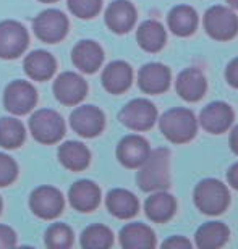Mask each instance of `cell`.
<instances>
[{"label":"cell","instance_id":"obj_1","mask_svg":"<svg viewBox=\"0 0 238 249\" xmlns=\"http://www.w3.org/2000/svg\"><path fill=\"white\" fill-rule=\"evenodd\" d=\"M143 191H162L170 186V152L165 147L151 151L136 175Z\"/></svg>","mask_w":238,"mask_h":249},{"label":"cell","instance_id":"obj_2","mask_svg":"<svg viewBox=\"0 0 238 249\" xmlns=\"http://www.w3.org/2000/svg\"><path fill=\"white\" fill-rule=\"evenodd\" d=\"M162 134L173 144H185L196 136L198 122L190 108L175 107L167 110L159 120Z\"/></svg>","mask_w":238,"mask_h":249},{"label":"cell","instance_id":"obj_3","mask_svg":"<svg viewBox=\"0 0 238 249\" xmlns=\"http://www.w3.org/2000/svg\"><path fill=\"white\" fill-rule=\"evenodd\" d=\"M67 126L63 117L52 108H39L29 118V133L37 142L51 146L62 141Z\"/></svg>","mask_w":238,"mask_h":249},{"label":"cell","instance_id":"obj_4","mask_svg":"<svg viewBox=\"0 0 238 249\" xmlns=\"http://www.w3.org/2000/svg\"><path fill=\"white\" fill-rule=\"evenodd\" d=\"M193 197L196 207L206 215H219L230 204L229 189L224 183L214 178H206L198 183Z\"/></svg>","mask_w":238,"mask_h":249},{"label":"cell","instance_id":"obj_5","mask_svg":"<svg viewBox=\"0 0 238 249\" xmlns=\"http://www.w3.org/2000/svg\"><path fill=\"white\" fill-rule=\"evenodd\" d=\"M68 23L67 15L62 10L49 8L44 10L33 19V31L39 41L46 44H58L67 37Z\"/></svg>","mask_w":238,"mask_h":249},{"label":"cell","instance_id":"obj_6","mask_svg":"<svg viewBox=\"0 0 238 249\" xmlns=\"http://www.w3.org/2000/svg\"><path fill=\"white\" fill-rule=\"evenodd\" d=\"M29 209L42 220H54L65 209V197L55 186H37L29 194Z\"/></svg>","mask_w":238,"mask_h":249},{"label":"cell","instance_id":"obj_7","mask_svg":"<svg viewBox=\"0 0 238 249\" xmlns=\"http://www.w3.org/2000/svg\"><path fill=\"white\" fill-rule=\"evenodd\" d=\"M37 91L29 81L15 79L3 91V107L12 115H26L36 107Z\"/></svg>","mask_w":238,"mask_h":249},{"label":"cell","instance_id":"obj_8","mask_svg":"<svg viewBox=\"0 0 238 249\" xmlns=\"http://www.w3.org/2000/svg\"><path fill=\"white\" fill-rule=\"evenodd\" d=\"M29 46L28 29L15 19L0 21V58L13 60L23 55Z\"/></svg>","mask_w":238,"mask_h":249},{"label":"cell","instance_id":"obj_9","mask_svg":"<svg viewBox=\"0 0 238 249\" xmlns=\"http://www.w3.org/2000/svg\"><path fill=\"white\" fill-rule=\"evenodd\" d=\"M118 120L133 131H147L157 120V108L147 99H133L120 110Z\"/></svg>","mask_w":238,"mask_h":249},{"label":"cell","instance_id":"obj_10","mask_svg":"<svg viewBox=\"0 0 238 249\" xmlns=\"http://www.w3.org/2000/svg\"><path fill=\"white\" fill-rule=\"evenodd\" d=\"M204 29L216 41H230L238 33V17L230 8L216 5L204 15Z\"/></svg>","mask_w":238,"mask_h":249},{"label":"cell","instance_id":"obj_11","mask_svg":"<svg viewBox=\"0 0 238 249\" xmlns=\"http://www.w3.org/2000/svg\"><path fill=\"white\" fill-rule=\"evenodd\" d=\"M54 96L67 107L78 106L88 94V83L79 73L63 71L54 81Z\"/></svg>","mask_w":238,"mask_h":249},{"label":"cell","instance_id":"obj_12","mask_svg":"<svg viewBox=\"0 0 238 249\" xmlns=\"http://www.w3.org/2000/svg\"><path fill=\"white\" fill-rule=\"evenodd\" d=\"M70 126L81 138H96L106 128V115L99 107L79 106L70 115Z\"/></svg>","mask_w":238,"mask_h":249},{"label":"cell","instance_id":"obj_13","mask_svg":"<svg viewBox=\"0 0 238 249\" xmlns=\"http://www.w3.org/2000/svg\"><path fill=\"white\" fill-rule=\"evenodd\" d=\"M149 142L140 134H128L117 146V159L127 168H140L149 156Z\"/></svg>","mask_w":238,"mask_h":249},{"label":"cell","instance_id":"obj_14","mask_svg":"<svg viewBox=\"0 0 238 249\" xmlns=\"http://www.w3.org/2000/svg\"><path fill=\"white\" fill-rule=\"evenodd\" d=\"M200 123L207 133L222 134L234 123V110L229 104L217 101L211 102L200 113Z\"/></svg>","mask_w":238,"mask_h":249},{"label":"cell","instance_id":"obj_15","mask_svg":"<svg viewBox=\"0 0 238 249\" xmlns=\"http://www.w3.org/2000/svg\"><path fill=\"white\" fill-rule=\"evenodd\" d=\"M68 201L78 212H92L101 204V188L91 180H78L68 189Z\"/></svg>","mask_w":238,"mask_h":249},{"label":"cell","instance_id":"obj_16","mask_svg":"<svg viewBox=\"0 0 238 249\" xmlns=\"http://www.w3.org/2000/svg\"><path fill=\"white\" fill-rule=\"evenodd\" d=\"M104 62V51L96 41L91 39H83L79 41L72 51V63L81 73L92 74L102 67Z\"/></svg>","mask_w":238,"mask_h":249},{"label":"cell","instance_id":"obj_17","mask_svg":"<svg viewBox=\"0 0 238 249\" xmlns=\"http://www.w3.org/2000/svg\"><path fill=\"white\" fill-rule=\"evenodd\" d=\"M104 19L112 33L127 34L136 23V8L128 0H113L106 10Z\"/></svg>","mask_w":238,"mask_h":249},{"label":"cell","instance_id":"obj_18","mask_svg":"<svg viewBox=\"0 0 238 249\" xmlns=\"http://www.w3.org/2000/svg\"><path fill=\"white\" fill-rule=\"evenodd\" d=\"M138 86L146 94L165 92L170 86V70L157 62L146 63L138 73Z\"/></svg>","mask_w":238,"mask_h":249},{"label":"cell","instance_id":"obj_19","mask_svg":"<svg viewBox=\"0 0 238 249\" xmlns=\"http://www.w3.org/2000/svg\"><path fill=\"white\" fill-rule=\"evenodd\" d=\"M102 86L110 94H123L128 91L133 83V70L127 62L115 60L104 68L101 76Z\"/></svg>","mask_w":238,"mask_h":249},{"label":"cell","instance_id":"obj_20","mask_svg":"<svg viewBox=\"0 0 238 249\" xmlns=\"http://www.w3.org/2000/svg\"><path fill=\"white\" fill-rule=\"evenodd\" d=\"M175 89L182 99H185L188 102H198L206 94L207 83L201 70L185 68L177 76Z\"/></svg>","mask_w":238,"mask_h":249},{"label":"cell","instance_id":"obj_21","mask_svg":"<svg viewBox=\"0 0 238 249\" xmlns=\"http://www.w3.org/2000/svg\"><path fill=\"white\" fill-rule=\"evenodd\" d=\"M24 73L33 81H47L54 76L57 70V62L51 52L47 51H33L24 57L23 62Z\"/></svg>","mask_w":238,"mask_h":249},{"label":"cell","instance_id":"obj_22","mask_svg":"<svg viewBox=\"0 0 238 249\" xmlns=\"http://www.w3.org/2000/svg\"><path fill=\"white\" fill-rule=\"evenodd\" d=\"M107 211L112 213L113 217L120 218V220H127V218L135 217L138 211H140V202L138 197L128 189L115 188L109 191L106 197Z\"/></svg>","mask_w":238,"mask_h":249},{"label":"cell","instance_id":"obj_23","mask_svg":"<svg viewBox=\"0 0 238 249\" xmlns=\"http://www.w3.org/2000/svg\"><path fill=\"white\" fill-rule=\"evenodd\" d=\"M58 160L67 170L70 172H83L91 163V152L86 144L79 141H65L58 146Z\"/></svg>","mask_w":238,"mask_h":249},{"label":"cell","instance_id":"obj_24","mask_svg":"<svg viewBox=\"0 0 238 249\" xmlns=\"http://www.w3.org/2000/svg\"><path fill=\"white\" fill-rule=\"evenodd\" d=\"M120 245L125 249H151L156 248V235L151 227L135 222L120 230Z\"/></svg>","mask_w":238,"mask_h":249},{"label":"cell","instance_id":"obj_25","mask_svg":"<svg viewBox=\"0 0 238 249\" xmlns=\"http://www.w3.org/2000/svg\"><path fill=\"white\" fill-rule=\"evenodd\" d=\"M145 211L149 220L156 223H165L175 215L177 202L172 194L162 191H156L151 194L145 202Z\"/></svg>","mask_w":238,"mask_h":249},{"label":"cell","instance_id":"obj_26","mask_svg":"<svg viewBox=\"0 0 238 249\" xmlns=\"http://www.w3.org/2000/svg\"><path fill=\"white\" fill-rule=\"evenodd\" d=\"M167 23L173 34L180 37H186L196 31L198 13L195 8L188 7V5H177L168 12Z\"/></svg>","mask_w":238,"mask_h":249},{"label":"cell","instance_id":"obj_27","mask_svg":"<svg viewBox=\"0 0 238 249\" xmlns=\"http://www.w3.org/2000/svg\"><path fill=\"white\" fill-rule=\"evenodd\" d=\"M136 41L143 51L156 53L165 46L167 33L159 21H156V19H147V21L141 23L140 28H138Z\"/></svg>","mask_w":238,"mask_h":249},{"label":"cell","instance_id":"obj_28","mask_svg":"<svg viewBox=\"0 0 238 249\" xmlns=\"http://www.w3.org/2000/svg\"><path fill=\"white\" fill-rule=\"evenodd\" d=\"M230 231L229 227L222 222H207L198 228L195 241L196 246L201 249H216L222 248L229 241Z\"/></svg>","mask_w":238,"mask_h":249},{"label":"cell","instance_id":"obj_29","mask_svg":"<svg viewBox=\"0 0 238 249\" xmlns=\"http://www.w3.org/2000/svg\"><path fill=\"white\" fill-rule=\"evenodd\" d=\"M26 139V128L21 120L15 117L0 118V147L18 149Z\"/></svg>","mask_w":238,"mask_h":249},{"label":"cell","instance_id":"obj_30","mask_svg":"<svg viewBox=\"0 0 238 249\" xmlns=\"http://www.w3.org/2000/svg\"><path fill=\"white\" fill-rule=\"evenodd\" d=\"M79 245L84 249H107L113 245V233L109 227L94 223L83 230Z\"/></svg>","mask_w":238,"mask_h":249},{"label":"cell","instance_id":"obj_31","mask_svg":"<svg viewBox=\"0 0 238 249\" xmlns=\"http://www.w3.org/2000/svg\"><path fill=\"white\" fill-rule=\"evenodd\" d=\"M44 240H46V246L49 249H68L75 243V235H73L72 227H68L63 222H57L52 223L46 230Z\"/></svg>","mask_w":238,"mask_h":249},{"label":"cell","instance_id":"obj_32","mask_svg":"<svg viewBox=\"0 0 238 249\" xmlns=\"http://www.w3.org/2000/svg\"><path fill=\"white\" fill-rule=\"evenodd\" d=\"M68 10L81 19L94 18L101 12L102 0H67Z\"/></svg>","mask_w":238,"mask_h":249},{"label":"cell","instance_id":"obj_33","mask_svg":"<svg viewBox=\"0 0 238 249\" xmlns=\"http://www.w3.org/2000/svg\"><path fill=\"white\" fill-rule=\"evenodd\" d=\"M18 177V163L8 154L0 152V188L10 186Z\"/></svg>","mask_w":238,"mask_h":249},{"label":"cell","instance_id":"obj_34","mask_svg":"<svg viewBox=\"0 0 238 249\" xmlns=\"http://www.w3.org/2000/svg\"><path fill=\"white\" fill-rule=\"evenodd\" d=\"M17 246V233L12 227L0 223V249H10Z\"/></svg>","mask_w":238,"mask_h":249},{"label":"cell","instance_id":"obj_35","mask_svg":"<svg viewBox=\"0 0 238 249\" xmlns=\"http://www.w3.org/2000/svg\"><path fill=\"white\" fill-rule=\"evenodd\" d=\"M225 78H227V83H229L230 86H234V88L238 89V57L234 58V60L227 65Z\"/></svg>","mask_w":238,"mask_h":249},{"label":"cell","instance_id":"obj_36","mask_svg":"<svg viewBox=\"0 0 238 249\" xmlns=\"http://www.w3.org/2000/svg\"><path fill=\"white\" fill-rule=\"evenodd\" d=\"M164 246L165 248H177V249H190L191 243L186 240L185 236H172L168 240L164 241Z\"/></svg>","mask_w":238,"mask_h":249},{"label":"cell","instance_id":"obj_37","mask_svg":"<svg viewBox=\"0 0 238 249\" xmlns=\"http://www.w3.org/2000/svg\"><path fill=\"white\" fill-rule=\"evenodd\" d=\"M227 180H229V185L238 191V162L229 168V172H227Z\"/></svg>","mask_w":238,"mask_h":249},{"label":"cell","instance_id":"obj_38","mask_svg":"<svg viewBox=\"0 0 238 249\" xmlns=\"http://www.w3.org/2000/svg\"><path fill=\"white\" fill-rule=\"evenodd\" d=\"M230 147L238 156V126H235L230 133Z\"/></svg>","mask_w":238,"mask_h":249},{"label":"cell","instance_id":"obj_39","mask_svg":"<svg viewBox=\"0 0 238 249\" xmlns=\"http://www.w3.org/2000/svg\"><path fill=\"white\" fill-rule=\"evenodd\" d=\"M227 2H229L230 7H234V8L238 10V0H227Z\"/></svg>","mask_w":238,"mask_h":249},{"label":"cell","instance_id":"obj_40","mask_svg":"<svg viewBox=\"0 0 238 249\" xmlns=\"http://www.w3.org/2000/svg\"><path fill=\"white\" fill-rule=\"evenodd\" d=\"M41 3H54V2H58V0H37Z\"/></svg>","mask_w":238,"mask_h":249},{"label":"cell","instance_id":"obj_41","mask_svg":"<svg viewBox=\"0 0 238 249\" xmlns=\"http://www.w3.org/2000/svg\"><path fill=\"white\" fill-rule=\"evenodd\" d=\"M2 207H3V202H2V197H0V213H2Z\"/></svg>","mask_w":238,"mask_h":249}]
</instances>
